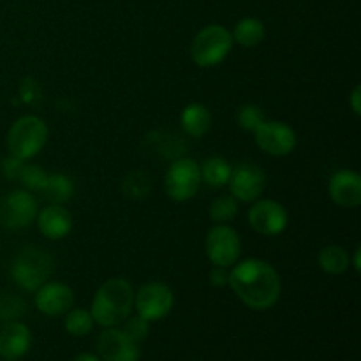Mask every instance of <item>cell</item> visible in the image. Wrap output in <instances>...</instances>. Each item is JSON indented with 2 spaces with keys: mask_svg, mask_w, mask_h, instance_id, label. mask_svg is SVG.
<instances>
[{
  "mask_svg": "<svg viewBox=\"0 0 361 361\" xmlns=\"http://www.w3.org/2000/svg\"><path fill=\"white\" fill-rule=\"evenodd\" d=\"M228 284L233 293L254 310L271 309L279 302L282 291L277 270L261 259H245L233 264Z\"/></svg>",
  "mask_w": 361,
  "mask_h": 361,
  "instance_id": "1",
  "label": "cell"
},
{
  "mask_svg": "<svg viewBox=\"0 0 361 361\" xmlns=\"http://www.w3.org/2000/svg\"><path fill=\"white\" fill-rule=\"evenodd\" d=\"M134 289L126 279H109L95 293L90 314L104 328L118 326L133 312Z\"/></svg>",
  "mask_w": 361,
  "mask_h": 361,
  "instance_id": "2",
  "label": "cell"
},
{
  "mask_svg": "<svg viewBox=\"0 0 361 361\" xmlns=\"http://www.w3.org/2000/svg\"><path fill=\"white\" fill-rule=\"evenodd\" d=\"M53 271V257L42 247L28 245L16 254L11 264V279L25 291H37Z\"/></svg>",
  "mask_w": 361,
  "mask_h": 361,
  "instance_id": "3",
  "label": "cell"
},
{
  "mask_svg": "<svg viewBox=\"0 0 361 361\" xmlns=\"http://www.w3.org/2000/svg\"><path fill=\"white\" fill-rule=\"evenodd\" d=\"M48 141V126L35 115H25L11 126L7 133V148L11 155L28 161L44 148Z\"/></svg>",
  "mask_w": 361,
  "mask_h": 361,
  "instance_id": "4",
  "label": "cell"
},
{
  "mask_svg": "<svg viewBox=\"0 0 361 361\" xmlns=\"http://www.w3.org/2000/svg\"><path fill=\"white\" fill-rule=\"evenodd\" d=\"M233 35L222 25H208L197 32L190 46V56L200 67H214L231 53Z\"/></svg>",
  "mask_w": 361,
  "mask_h": 361,
  "instance_id": "5",
  "label": "cell"
},
{
  "mask_svg": "<svg viewBox=\"0 0 361 361\" xmlns=\"http://www.w3.org/2000/svg\"><path fill=\"white\" fill-rule=\"evenodd\" d=\"M164 185L171 200L178 203L192 200L201 185L200 164L194 159H176L166 171Z\"/></svg>",
  "mask_w": 361,
  "mask_h": 361,
  "instance_id": "6",
  "label": "cell"
},
{
  "mask_svg": "<svg viewBox=\"0 0 361 361\" xmlns=\"http://www.w3.org/2000/svg\"><path fill=\"white\" fill-rule=\"evenodd\" d=\"M207 256L214 267L231 268L238 263V257L242 254V240L238 233L226 224H217L210 229L207 236Z\"/></svg>",
  "mask_w": 361,
  "mask_h": 361,
  "instance_id": "7",
  "label": "cell"
},
{
  "mask_svg": "<svg viewBox=\"0 0 361 361\" xmlns=\"http://www.w3.org/2000/svg\"><path fill=\"white\" fill-rule=\"evenodd\" d=\"M173 303H175V296L164 282H148L141 286L140 291L134 295L137 316L147 319L148 323L168 316L173 309Z\"/></svg>",
  "mask_w": 361,
  "mask_h": 361,
  "instance_id": "8",
  "label": "cell"
},
{
  "mask_svg": "<svg viewBox=\"0 0 361 361\" xmlns=\"http://www.w3.org/2000/svg\"><path fill=\"white\" fill-rule=\"evenodd\" d=\"M37 200L30 190H13L0 203V222L7 229L30 226L37 217Z\"/></svg>",
  "mask_w": 361,
  "mask_h": 361,
  "instance_id": "9",
  "label": "cell"
},
{
  "mask_svg": "<svg viewBox=\"0 0 361 361\" xmlns=\"http://www.w3.org/2000/svg\"><path fill=\"white\" fill-rule=\"evenodd\" d=\"M254 136H256L257 147L274 157H284L296 148V133L284 122L264 120L254 130Z\"/></svg>",
  "mask_w": 361,
  "mask_h": 361,
  "instance_id": "10",
  "label": "cell"
},
{
  "mask_svg": "<svg viewBox=\"0 0 361 361\" xmlns=\"http://www.w3.org/2000/svg\"><path fill=\"white\" fill-rule=\"evenodd\" d=\"M249 222L263 236H277L288 228V210L274 200H261L249 210Z\"/></svg>",
  "mask_w": 361,
  "mask_h": 361,
  "instance_id": "11",
  "label": "cell"
},
{
  "mask_svg": "<svg viewBox=\"0 0 361 361\" xmlns=\"http://www.w3.org/2000/svg\"><path fill=\"white\" fill-rule=\"evenodd\" d=\"M228 185L235 200L250 203L263 194L264 185H267V176L256 164L243 162L233 169Z\"/></svg>",
  "mask_w": 361,
  "mask_h": 361,
  "instance_id": "12",
  "label": "cell"
},
{
  "mask_svg": "<svg viewBox=\"0 0 361 361\" xmlns=\"http://www.w3.org/2000/svg\"><path fill=\"white\" fill-rule=\"evenodd\" d=\"M97 351L104 361H140V345L122 330L106 328L97 338Z\"/></svg>",
  "mask_w": 361,
  "mask_h": 361,
  "instance_id": "13",
  "label": "cell"
},
{
  "mask_svg": "<svg viewBox=\"0 0 361 361\" xmlns=\"http://www.w3.org/2000/svg\"><path fill=\"white\" fill-rule=\"evenodd\" d=\"M74 293L73 289L62 282H46L37 289L35 307L39 312L49 317H59L73 309Z\"/></svg>",
  "mask_w": 361,
  "mask_h": 361,
  "instance_id": "14",
  "label": "cell"
},
{
  "mask_svg": "<svg viewBox=\"0 0 361 361\" xmlns=\"http://www.w3.org/2000/svg\"><path fill=\"white\" fill-rule=\"evenodd\" d=\"M331 201L342 208H356L361 203V176L351 169H341L328 183Z\"/></svg>",
  "mask_w": 361,
  "mask_h": 361,
  "instance_id": "15",
  "label": "cell"
},
{
  "mask_svg": "<svg viewBox=\"0 0 361 361\" xmlns=\"http://www.w3.org/2000/svg\"><path fill=\"white\" fill-rule=\"evenodd\" d=\"M32 334L20 321H6L0 326V356L4 360H18L28 353Z\"/></svg>",
  "mask_w": 361,
  "mask_h": 361,
  "instance_id": "16",
  "label": "cell"
},
{
  "mask_svg": "<svg viewBox=\"0 0 361 361\" xmlns=\"http://www.w3.org/2000/svg\"><path fill=\"white\" fill-rule=\"evenodd\" d=\"M37 226L42 236L62 240L73 231V215L63 204H48L37 212Z\"/></svg>",
  "mask_w": 361,
  "mask_h": 361,
  "instance_id": "17",
  "label": "cell"
},
{
  "mask_svg": "<svg viewBox=\"0 0 361 361\" xmlns=\"http://www.w3.org/2000/svg\"><path fill=\"white\" fill-rule=\"evenodd\" d=\"M180 123H182V129L185 130L187 136L201 137L210 130L212 113L204 104L190 102L183 108L182 115H180Z\"/></svg>",
  "mask_w": 361,
  "mask_h": 361,
  "instance_id": "18",
  "label": "cell"
},
{
  "mask_svg": "<svg viewBox=\"0 0 361 361\" xmlns=\"http://www.w3.org/2000/svg\"><path fill=\"white\" fill-rule=\"evenodd\" d=\"M231 35L235 42L245 46V48H252V46L263 42L264 35H267V28H264L263 21L257 20V18H243L236 23Z\"/></svg>",
  "mask_w": 361,
  "mask_h": 361,
  "instance_id": "19",
  "label": "cell"
},
{
  "mask_svg": "<svg viewBox=\"0 0 361 361\" xmlns=\"http://www.w3.org/2000/svg\"><path fill=\"white\" fill-rule=\"evenodd\" d=\"M201 182H207L210 187H224L228 185L229 176H231V164L224 157H208L200 166Z\"/></svg>",
  "mask_w": 361,
  "mask_h": 361,
  "instance_id": "20",
  "label": "cell"
},
{
  "mask_svg": "<svg viewBox=\"0 0 361 361\" xmlns=\"http://www.w3.org/2000/svg\"><path fill=\"white\" fill-rule=\"evenodd\" d=\"M41 192L44 194L46 200L51 201V204H63L73 197L74 183L69 176L62 173H53V175H48L46 185L42 187Z\"/></svg>",
  "mask_w": 361,
  "mask_h": 361,
  "instance_id": "21",
  "label": "cell"
},
{
  "mask_svg": "<svg viewBox=\"0 0 361 361\" xmlns=\"http://www.w3.org/2000/svg\"><path fill=\"white\" fill-rule=\"evenodd\" d=\"M317 263H319L321 270H324L326 274L341 275L349 268L351 257H349V254L345 252V249H342V247L328 245L319 252Z\"/></svg>",
  "mask_w": 361,
  "mask_h": 361,
  "instance_id": "22",
  "label": "cell"
},
{
  "mask_svg": "<svg viewBox=\"0 0 361 361\" xmlns=\"http://www.w3.org/2000/svg\"><path fill=\"white\" fill-rule=\"evenodd\" d=\"M152 189V178L145 171H133L123 178L122 192L130 200H143Z\"/></svg>",
  "mask_w": 361,
  "mask_h": 361,
  "instance_id": "23",
  "label": "cell"
},
{
  "mask_svg": "<svg viewBox=\"0 0 361 361\" xmlns=\"http://www.w3.org/2000/svg\"><path fill=\"white\" fill-rule=\"evenodd\" d=\"M94 328V317L85 309H73L66 316V330L73 337H83L88 335Z\"/></svg>",
  "mask_w": 361,
  "mask_h": 361,
  "instance_id": "24",
  "label": "cell"
},
{
  "mask_svg": "<svg viewBox=\"0 0 361 361\" xmlns=\"http://www.w3.org/2000/svg\"><path fill=\"white\" fill-rule=\"evenodd\" d=\"M238 214V203L233 196H219L210 204V219L217 224L231 222Z\"/></svg>",
  "mask_w": 361,
  "mask_h": 361,
  "instance_id": "25",
  "label": "cell"
},
{
  "mask_svg": "<svg viewBox=\"0 0 361 361\" xmlns=\"http://www.w3.org/2000/svg\"><path fill=\"white\" fill-rule=\"evenodd\" d=\"M18 180L25 185L27 190H42V187L46 185V180H48V173L37 164H23Z\"/></svg>",
  "mask_w": 361,
  "mask_h": 361,
  "instance_id": "26",
  "label": "cell"
},
{
  "mask_svg": "<svg viewBox=\"0 0 361 361\" xmlns=\"http://www.w3.org/2000/svg\"><path fill=\"white\" fill-rule=\"evenodd\" d=\"M267 120L264 111L257 104H245L238 111V123L243 130L254 133Z\"/></svg>",
  "mask_w": 361,
  "mask_h": 361,
  "instance_id": "27",
  "label": "cell"
},
{
  "mask_svg": "<svg viewBox=\"0 0 361 361\" xmlns=\"http://www.w3.org/2000/svg\"><path fill=\"white\" fill-rule=\"evenodd\" d=\"M122 331L130 338V341L136 342V344H140V342H143L145 338L148 337V331H150V323H148L147 319H143L141 316L127 317Z\"/></svg>",
  "mask_w": 361,
  "mask_h": 361,
  "instance_id": "28",
  "label": "cell"
},
{
  "mask_svg": "<svg viewBox=\"0 0 361 361\" xmlns=\"http://www.w3.org/2000/svg\"><path fill=\"white\" fill-rule=\"evenodd\" d=\"M25 302H21L18 296L2 295L0 296V319L14 321L25 312Z\"/></svg>",
  "mask_w": 361,
  "mask_h": 361,
  "instance_id": "29",
  "label": "cell"
},
{
  "mask_svg": "<svg viewBox=\"0 0 361 361\" xmlns=\"http://www.w3.org/2000/svg\"><path fill=\"white\" fill-rule=\"evenodd\" d=\"M25 161H21V159L14 157V155H11V157L4 159L2 162V171L4 175L7 176V178L11 180H18V175H20L21 168H23Z\"/></svg>",
  "mask_w": 361,
  "mask_h": 361,
  "instance_id": "30",
  "label": "cell"
},
{
  "mask_svg": "<svg viewBox=\"0 0 361 361\" xmlns=\"http://www.w3.org/2000/svg\"><path fill=\"white\" fill-rule=\"evenodd\" d=\"M229 281V271L228 268L222 267H214L210 271V284L215 288H222V286H228Z\"/></svg>",
  "mask_w": 361,
  "mask_h": 361,
  "instance_id": "31",
  "label": "cell"
},
{
  "mask_svg": "<svg viewBox=\"0 0 361 361\" xmlns=\"http://www.w3.org/2000/svg\"><path fill=\"white\" fill-rule=\"evenodd\" d=\"M361 87H355V90L351 92V108L356 115H361Z\"/></svg>",
  "mask_w": 361,
  "mask_h": 361,
  "instance_id": "32",
  "label": "cell"
},
{
  "mask_svg": "<svg viewBox=\"0 0 361 361\" xmlns=\"http://www.w3.org/2000/svg\"><path fill=\"white\" fill-rule=\"evenodd\" d=\"M73 361H101V360H99L95 355H92V353H81V355H78Z\"/></svg>",
  "mask_w": 361,
  "mask_h": 361,
  "instance_id": "33",
  "label": "cell"
},
{
  "mask_svg": "<svg viewBox=\"0 0 361 361\" xmlns=\"http://www.w3.org/2000/svg\"><path fill=\"white\" fill-rule=\"evenodd\" d=\"M360 254H361V250H360V249H356V252H355V261H353V264H355L356 271H361V261H360Z\"/></svg>",
  "mask_w": 361,
  "mask_h": 361,
  "instance_id": "34",
  "label": "cell"
},
{
  "mask_svg": "<svg viewBox=\"0 0 361 361\" xmlns=\"http://www.w3.org/2000/svg\"><path fill=\"white\" fill-rule=\"evenodd\" d=\"M6 361H16V360H6Z\"/></svg>",
  "mask_w": 361,
  "mask_h": 361,
  "instance_id": "35",
  "label": "cell"
},
{
  "mask_svg": "<svg viewBox=\"0 0 361 361\" xmlns=\"http://www.w3.org/2000/svg\"><path fill=\"white\" fill-rule=\"evenodd\" d=\"M0 249H2V243H0Z\"/></svg>",
  "mask_w": 361,
  "mask_h": 361,
  "instance_id": "36",
  "label": "cell"
}]
</instances>
